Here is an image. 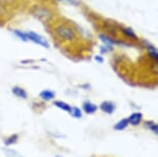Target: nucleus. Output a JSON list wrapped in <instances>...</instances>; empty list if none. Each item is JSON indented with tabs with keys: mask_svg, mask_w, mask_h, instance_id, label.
<instances>
[{
	"mask_svg": "<svg viewBox=\"0 0 158 157\" xmlns=\"http://www.w3.org/2000/svg\"><path fill=\"white\" fill-rule=\"evenodd\" d=\"M128 119H129V123H131L132 126H137V125H139L140 121L142 119V114L138 112L133 113Z\"/></svg>",
	"mask_w": 158,
	"mask_h": 157,
	"instance_id": "nucleus-9",
	"label": "nucleus"
},
{
	"mask_svg": "<svg viewBox=\"0 0 158 157\" xmlns=\"http://www.w3.org/2000/svg\"><path fill=\"white\" fill-rule=\"evenodd\" d=\"M70 114L74 118H80L81 116H82V112H81V110L79 108H72Z\"/></svg>",
	"mask_w": 158,
	"mask_h": 157,
	"instance_id": "nucleus-17",
	"label": "nucleus"
},
{
	"mask_svg": "<svg viewBox=\"0 0 158 157\" xmlns=\"http://www.w3.org/2000/svg\"><path fill=\"white\" fill-rule=\"evenodd\" d=\"M2 151H3V153L6 154L7 157H23L22 155H20L19 153H17L16 151L9 149L7 147H6V148H2Z\"/></svg>",
	"mask_w": 158,
	"mask_h": 157,
	"instance_id": "nucleus-15",
	"label": "nucleus"
},
{
	"mask_svg": "<svg viewBox=\"0 0 158 157\" xmlns=\"http://www.w3.org/2000/svg\"><path fill=\"white\" fill-rule=\"evenodd\" d=\"M56 157H61V156H56Z\"/></svg>",
	"mask_w": 158,
	"mask_h": 157,
	"instance_id": "nucleus-22",
	"label": "nucleus"
},
{
	"mask_svg": "<svg viewBox=\"0 0 158 157\" xmlns=\"http://www.w3.org/2000/svg\"><path fill=\"white\" fill-rule=\"evenodd\" d=\"M34 14L40 19L50 18V12L48 11V9H45V7H39V9H36V12H35Z\"/></svg>",
	"mask_w": 158,
	"mask_h": 157,
	"instance_id": "nucleus-11",
	"label": "nucleus"
},
{
	"mask_svg": "<svg viewBox=\"0 0 158 157\" xmlns=\"http://www.w3.org/2000/svg\"><path fill=\"white\" fill-rule=\"evenodd\" d=\"M56 93L52 90H43L39 93V97L44 101H51L55 98Z\"/></svg>",
	"mask_w": 158,
	"mask_h": 157,
	"instance_id": "nucleus-5",
	"label": "nucleus"
},
{
	"mask_svg": "<svg viewBox=\"0 0 158 157\" xmlns=\"http://www.w3.org/2000/svg\"><path fill=\"white\" fill-rule=\"evenodd\" d=\"M15 35H16L17 37L20 38V39L22 40V41H29V39H27V33L25 32H22V31H19V30H14L13 31Z\"/></svg>",
	"mask_w": 158,
	"mask_h": 157,
	"instance_id": "nucleus-16",
	"label": "nucleus"
},
{
	"mask_svg": "<svg viewBox=\"0 0 158 157\" xmlns=\"http://www.w3.org/2000/svg\"><path fill=\"white\" fill-rule=\"evenodd\" d=\"M128 125H129V119L128 118H123V119H121L118 123H116V125L114 126V130L122 131L128 126Z\"/></svg>",
	"mask_w": 158,
	"mask_h": 157,
	"instance_id": "nucleus-14",
	"label": "nucleus"
},
{
	"mask_svg": "<svg viewBox=\"0 0 158 157\" xmlns=\"http://www.w3.org/2000/svg\"><path fill=\"white\" fill-rule=\"evenodd\" d=\"M100 109L101 111L106 114H113L114 111H115L116 109V105L114 102H112V101H103V102H101L100 105Z\"/></svg>",
	"mask_w": 158,
	"mask_h": 157,
	"instance_id": "nucleus-3",
	"label": "nucleus"
},
{
	"mask_svg": "<svg viewBox=\"0 0 158 157\" xmlns=\"http://www.w3.org/2000/svg\"><path fill=\"white\" fill-rule=\"evenodd\" d=\"M144 44H146V47H147V50H148V53H149L150 57H151L153 60H155L156 62H158V50L151 43L146 42Z\"/></svg>",
	"mask_w": 158,
	"mask_h": 157,
	"instance_id": "nucleus-7",
	"label": "nucleus"
},
{
	"mask_svg": "<svg viewBox=\"0 0 158 157\" xmlns=\"http://www.w3.org/2000/svg\"><path fill=\"white\" fill-rule=\"evenodd\" d=\"M54 105L56 108H58L59 110H62L64 111V112H71V110H72V107H71L70 105H68V103H65L64 101H61V100H56L54 101Z\"/></svg>",
	"mask_w": 158,
	"mask_h": 157,
	"instance_id": "nucleus-10",
	"label": "nucleus"
},
{
	"mask_svg": "<svg viewBox=\"0 0 158 157\" xmlns=\"http://www.w3.org/2000/svg\"><path fill=\"white\" fill-rule=\"evenodd\" d=\"M65 1H69V2H71V3H75V1H74V0H65Z\"/></svg>",
	"mask_w": 158,
	"mask_h": 157,
	"instance_id": "nucleus-20",
	"label": "nucleus"
},
{
	"mask_svg": "<svg viewBox=\"0 0 158 157\" xmlns=\"http://www.w3.org/2000/svg\"><path fill=\"white\" fill-rule=\"evenodd\" d=\"M82 110L86 114H93L97 111V105L95 103L91 102V101H85L82 103Z\"/></svg>",
	"mask_w": 158,
	"mask_h": 157,
	"instance_id": "nucleus-6",
	"label": "nucleus"
},
{
	"mask_svg": "<svg viewBox=\"0 0 158 157\" xmlns=\"http://www.w3.org/2000/svg\"><path fill=\"white\" fill-rule=\"evenodd\" d=\"M18 138H19L18 134H13V135L9 136V137L4 140V145H6V147L15 145V143H17V141H18Z\"/></svg>",
	"mask_w": 158,
	"mask_h": 157,
	"instance_id": "nucleus-13",
	"label": "nucleus"
},
{
	"mask_svg": "<svg viewBox=\"0 0 158 157\" xmlns=\"http://www.w3.org/2000/svg\"><path fill=\"white\" fill-rule=\"evenodd\" d=\"M99 38H100V39L102 40L103 43L108 45L109 48H112L113 45H115V44H118V43H119V42L117 41L116 39H114V38H112V37L106 36V35H103V34H100V35H99Z\"/></svg>",
	"mask_w": 158,
	"mask_h": 157,
	"instance_id": "nucleus-8",
	"label": "nucleus"
},
{
	"mask_svg": "<svg viewBox=\"0 0 158 157\" xmlns=\"http://www.w3.org/2000/svg\"><path fill=\"white\" fill-rule=\"evenodd\" d=\"M120 30L124 36L131 38V39H133V40L138 39V37H137V35L135 34V32L132 29H130V27H120Z\"/></svg>",
	"mask_w": 158,
	"mask_h": 157,
	"instance_id": "nucleus-12",
	"label": "nucleus"
},
{
	"mask_svg": "<svg viewBox=\"0 0 158 157\" xmlns=\"http://www.w3.org/2000/svg\"><path fill=\"white\" fill-rule=\"evenodd\" d=\"M57 1H62V0H57Z\"/></svg>",
	"mask_w": 158,
	"mask_h": 157,
	"instance_id": "nucleus-21",
	"label": "nucleus"
},
{
	"mask_svg": "<svg viewBox=\"0 0 158 157\" xmlns=\"http://www.w3.org/2000/svg\"><path fill=\"white\" fill-rule=\"evenodd\" d=\"M12 93L14 94L16 97L21 98V99H27V93L23 88L16 85V87H13L12 89Z\"/></svg>",
	"mask_w": 158,
	"mask_h": 157,
	"instance_id": "nucleus-4",
	"label": "nucleus"
},
{
	"mask_svg": "<svg viewBox=\"0 0 158 157\" xmlns=\"http://www.w3.org/2000/svg\"><path fill=\"white\" fill-rule=\"evenodd\" d=\"M95 60H96V61H98V62H102L103 61L102 57H100V56H95Z\"/></svg>",
	"mask_w": 158,
	"mask_h": 157,
	"instance_id": "nucleus-19",
	"label": "nucleus"
},
{
	"mask_svg": "<svg viewBox=\"0 0 158 157\" xmlns=\"http://www.w3.org/2000/svg\"><path fill=\"white\" fill-rule=\"evenodd\" d=\"M147 126H150L149 128L151 129L153 132L156 133L157 135H158V125H154L153 122H150V121H148V122H147Z\"/></svg>",
	"mask_w": 158,
	"mask_h": 157,
	"instance_id": "nucleus-18",
	"label": "nucleus"
},
{
	"mask_svg": "<svg viewBox=\"0 0 158 157\" xmlns=\"http://www.w3.org/2000/svg\"><path fill=\"white\" fill-rule=\"evenodd\" d=\"M54 33L57 38H59L62 41H74L77 37V33L74 30V27L64 23L56 25Z\"/></svg>",
	"mask_w": 158,
	"mask_h": 157,
	"instance_id": "nucleus-1",
	"label": "nucleus"
},
{
	"mask_svg": "<svg viewBox=\"0 0 158 157\" xmlns=\"http://www.w3.org/2000/svg\"><path fill=\"white\" fill-rule=\"evenodd\" d=\"M27 39L29 41H32L34 43H36L38 45H41L43 48H47L49 49L50 48V43L48 42V40L45 38H43L42 36H40L39 34L35 32H27Z\"/></svg>",
	"mask_w": 158,
	"mask_h": 157,
	"instance_id": "nucleus-2",
	"label": "nucleus"
}]
</instances>
